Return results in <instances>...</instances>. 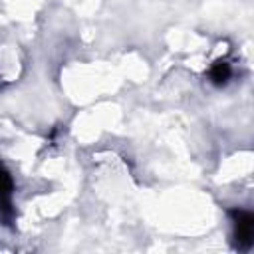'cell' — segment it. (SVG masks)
Returning <instances> with one entry per match:
<instances>
[{"mask_svg":"<svg viewBox=\"0 0 254 254\" xmlns=\"http://www.w3.org/2000/svg\"><path fill=\"white\" fill-rule=\"evenodd\" d=\"M12 190H14L12 177L6 171V167L0 163V208L6 214L12 212Z\"/></svg>","mask_w":254,"mask_h":254,"instance_id":"2","label":"cell"},{"mask_svg":"<svg viewBox=\"0 0 254 254\" xmlns=\"http://www.w3.org/2000/svg\"><path fill=\"white\" fill-rule=\"evenodd\" d=\"M232 226H234V242L240 250H248L252 246L254 236V216L248 210H232Z\"/></svg>","mask_w":254,"mask_h":254,"instance_id":"1","label":"cell"},{"mask_svg":"<svg viewBox=\"0 0 254 254\" xmlns=\"http://www.w3.org/2000/svg\"><path fill=\"white\" fill-rule=\"evenodd\" d=\"M230 75H232V69H230V65L224 64V62H216V64L210 67V79H212V83H216V85L226 83V81L230 79Z\"/></svg>","mask_w":254,"mask_h":254,"instance_id":"3","label":"cell"}]
</instances>
